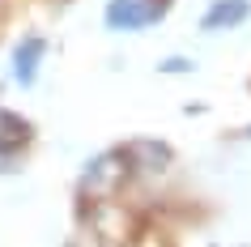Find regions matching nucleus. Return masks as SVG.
I'll use <instances>...</instances> for the list:
<instances>
[{"instance_id": "1", "label": "nucleus", "mask_w": 251, "mask_h": 247, "mask_svg": "<svg viewBox=\"0 0 251 247\" xmlns=\"http://www.w3.org/2000/svg\"><path fill=\"white\" fill-rule=\"evenodd\" d=\"M171 13V0H111L106 26L111 30H145Z\"/></svg>"}, {"instance_id": "2", "label": "nucleus", "mask_w": 251, "mask_h": 247, "mask_svg": "<svg viewBox=\"0 0 251 247\" xmlns=\"http://www.w3.org/2000/svg\"><path fill=\"white\" fill-rule=\"evenodd\" d=\"M124 179H128V170H124V154H102V158H94L90 166H85V175H81V192L106 200Z\"/></svg>"}, {"instance_id": "3", "label": "nucleus", "mask_w": 251, "mask_h": 247, "mask_svg": "<svg viewBox=\"0 0 251 247\" xmlns=\"http://www.w3.org/2000/svg\"><path fill=\"white\" fill-rule=\"evenodd\" d=\"M43 52H47V43H43L39 34H30V39L17 43V52H13V81H17V85H34Z\"/></svg>"}, {"instance_id": "4", "label": "nucleus", "mask_w": 251, "mask_h": 247, "mask_svg": "<svg viewBox=\"0 0 251 247\" xmlns=\"http://www.w3.org/2000/svg\"><path fill=\"white\" fill-rule=\"evenodd\" d=\"M247 13H251V0H213L200 17V30H230L238 22H247Z\"/></svg>"}, {"instance_id": "5", "label": "nucleus", "mask_w": 251, "mask_h": 247, "mask_svg": "<svg viewBox=\"0 0 251 247\" xmlns=\"http://www.w3.org/2000/svg\"><path fill=\"white\" fill-rule=\"evenodd\" d=\"M30 141V124L13 111H0V154H13Z\"/></svg>"}, {"instance_id": "6", "label": "nucleus", "mask_w": 251, "mask_h": 247, "mask_svg": "<svg viewBox=\"0 0 251 247\" xmlns=\"http://www.w3.org/2000/svg\"><path fill=\"white\" fill-rule=\"evenodd\" d=\"M132 158H141L145 170H149V166H162V162L171 158V149H166V145H153V141H136L132 145Z\"/></svg>"}, {"instance_id": "7", "label": "nucleus", "mask_w": 251, "mask_h": 247, "mask_svg": "<svg viewBox=\"0 0 251 247\" xmlns=\"http://www.w3.org/2000/svg\"><path fill=\"white\" fill-rule=\"evenodd\" d=\"M162 73H187V60H179V55L175 60H162Z\"/></svg>"}]
</instances>
